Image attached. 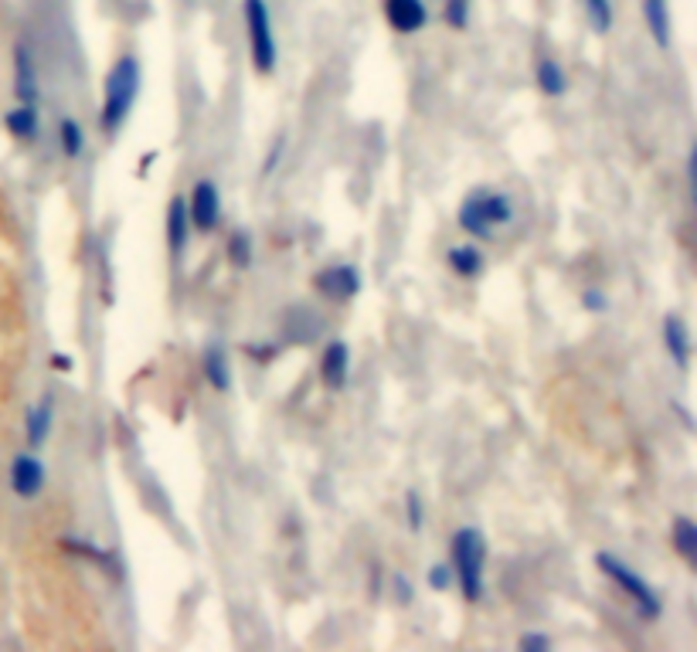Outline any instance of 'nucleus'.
I'll list each match as a JSON object with an SVG mask.
<instances>
[{
	"instance_id": "obj_7",
	"label": "nucleus",
	"mask_w": 697,
	"mask_h": 652,
	"mask_svg": "<svg viewBox=\"0 0 697 652\" xmlns=\"http://www.w3.org/2000/svg\"><path fill=\"white\" fill-rule=\"evenodd\" d=\"M314 289L320 296H327L330 302H344V299H355L361 292V276H358L355 266H330V269L314 276Z\"/></svg>"
},
{
	"instance_id": "obj_3",
	"label": "nucleus",
	"mask_w": 697,
	"mask_h": 652,
	"mask_svg": "<svg viewBox=\"0 0 697 652\" xmlns=\"http://www.w3.org/2000/svg\"><path fill=\"white\" fill-rule=\"evenodd\" d=\"M510 217H514V204L507 194L473 191L460 204V228L473 238H494L500 225H510Z\"/></svg>"
},
{
	"instance_id": "obj_12",
	"label": "nucleus",
	"mask_w": 697,
	"mask_h": 652,
	"mask_svg": "<svg viewBox=\"0 0 697 652\" xmlns=\"http://www.w3.org/2000/svg\"><path fill=\"white\" fill-rule=\"evenodd\" d=\"M188 232H191V217H188L184 197H170V204H167V245H170L173 255L184 252Z\"/></svg>"
},
{
	"instance_id": "obj_16",
	"label": "nucleus",
	"mask_w": 697,
	"mask_h": 652,
	"mask_svg": "<svg viewBox=\"0 0 697 652\" xmlns=\"http://www.w3.org/2000/svg\"><path fill=\"white\" fill-rule=\"evenodd\" d=\"M446 258H450V269L463 279H473L484 272V255L476 245H453Z\"/></svg>"
},
{
	"instance_id": "obj_28",
	"label": "nucleus",
	"mask_w": 697,
	"mask_h": 652,
	"mask_svg": "<svg viewBox=\"0 0 697 652\" xmlns=\"http://www.w3.org/2000/svg\"><path fill=\"white\" fill-rule=\"evenodd\" d=\"M517 645H520V649H551V639L541 635V632H528V635H520Z\"/></svg>"
},
{
	"instance_id": "obj_1",
	"label": "nucleus",
	"mask_w": 697,
	"mask_h": 652,
	"mask_svg": "<svg viewBox=\"0 0 697 652\" xmlns=\"http://www.w3.org/2000/svg\"><path fill=\"white\" fill-rule=\"evenodd\" d=\"M140 82H144V68L134 55L116 58V65L106 72L103 82V109H99V122L109 137L119 133V126L126 122L129 109H134L137 96H140Z\"/></svg>"
},
{
	"instance_id": "obj_25",
	"label": "nucleus",
	"mask_w": 697,
	"mask_h": 652,
	"mask_svg": "<svg viewBox=\"0 0 697 652\" xmlns=\"http://www.w3.org/2000/svg\"><path fill=\"white\" fill-rule=\"evenodd\" d=\"M429 588L432 591H450L453 588V564H435L429 571Z\"/></svg>"
},
{
	"instance_id": "obj_2",
	"label": "nucleus",
	"mask_w": 697,
	"mask_h": 652,
	"mask_svg": "<svg viewBox=\"0 0 697 652\" xmlns=\"http://www.w3.org/2000/svg\"><path fill=\"white\" fill-rule=\"evenodd\" d=\"M453 554V578L466 601L484 598V564H487V541L476 527H460L450 541Z\"/></svg>"
},
{
	"instance_id": "obj_6",
	"label": "nucleus",
	"mask_w": 697,
	"mask_h": 652,
	"mask_svg": "<svg viewBox=\"0 0 697 652\" xmlns=\"http://www.w3.org/2000/svg\"><path fill=\"white\" fill-rule=\"evenodd\" d=\"M188 217L198 232H211L222 222V194L211 181H198L191 191V204H188Z\"/></svg>"
},
{
	"instance_id": "obj_10",
	"label": "nucleus",
	"mask_w": 697,
	"mask_h": 652,
	"mask_svg": "<svg viewBox=\"0 0 697 652\" xmlns=\"http://www.w3.org/2000/svg\"><path fill=\"white\" fill-rule=\"evenodd\" d=\"M347 371H351V351H347L344 340H330L320 357V377L327 381V387L337 391L347 384Z\"/></svg>"
},
{
	"instance_id": "obj_4",
	"label": "nucleus",
	"mask_w": 697,
	"mask_h": 652,
	"mask_svg": "<svg viewBox=\"0 0 697 652\" xmlns=\"http://www.w3.org/2000/svg\"><path fill=\"white\" fill-rule=\"evenodd\" d=\"M245 11V28H249V49H252V65L258 75L276 72V34H273V14L266 0H242Z\"/></svg>"
},
{
	"instance_id": "obj_20",
	"label": "nucleus",
	"mask_w": 697,
	"mask_h": 652,
	"mask_svg": "<svg viewBox=\"0 0 697 652\" xmlns=\"http://www.w3.org/2000/svg\"><path fill=\"white\" fill-rule=\"evenodd\" d=\"M670 544H674V551H677L687 564L697 560V527H694V520H690V516H677V520H674Z\"/></svg>"
},
{
	"instance_id": "obj_13",
	"label": "nucleus",
	"mask_w": 697,
	"mask_h": 652,
	"mask_svg": "<svg viewBox=\"0 0 697 652\" xmlns=\"http://www.w3.org/2000/svg\"><path fill=\"white\" fill-rule=\"evenodd\" d=\"M643 8V21L657 41V49H670V4L667 0H640Z\"/></svg>"
},
{
	"instance_id": "obj_14",
	"label": "nucleus",
	"mask_w": 697,
	"mask_h": 652,
	"mask_svg": "<svg viewBox=\"0 0 697 652\" xmlns=\"http://www.w3.org/2000/svg\"><path fill=\"white\" fill-rule=\"evenodd\" d=\"M204 377L214 391H222V395L232 387V364L222 343H211L204 351Z\"/></svg>"
},
{
	"instance_id": "obj_11",
	"label": "nucleus",
	"mask_w": 697,
	"mask_h": 652,
	"mask_svg": "<svg viewBox=\"0 0 697 652\" xmlns=\"http://www.w3.org/2000/svg\"><path fill=\"white\" fill-rule=\"evenodd\" d=\"M14 93H18V103H31V106L38 103V68L28 45L14 49Z\"/></svg>"
},
{
	"instance_id": "obj_18",
	"label": "nucleus",
	"mask_w": 697,
	"mask_h": 652,
	"mask_svg": "<svg viewBox=\"0 0 697 652\" xmlns=\"http://www.w3.org/2000/svg\"><path fill=\"white\" fill-rule=\"evenodd\" d=\"M4 122H8V129H11V133H14L18 140L31 143V140L38 137V106L18 103V106L4 116Z\"/></svg>"
},
{
	"instance_id": "obj_17",
	"label": "nucleus",
	"mask_w": 697,
	"mask_h": 652,
	"mask_svg": "<svg viewBox=\"0 0 697 652\" xmlns=\"http://www.w3.org/2000/svg\"><path fill=\"white\" fill-rule=\"evenodd\" d=\"M535 82H538V89L551 99L564 96V89H569V78H564V68L555 62V58H541L538 68H535Z\"/></svg>"
},
{
	"instance_id": "obj_5",
	"label": "nucleus",
	"mask_w": 697,
	"mask_h": 652,
	"mask_svg": "<svg viewBox=\"0 0 697 652\" xmlns=\"http://www.w3.org/2000/svg\"><path fill=\"white\" fill-rule=\"evenodd\" d=\"M595 564H599L602 575H605L609 581H616V585L626 591V598L636 605V612H640L643 619H661L664 605H661L657 591H653V588L643 581V575H636L626 560H620V557H613V554H599Z\"/></svg>"
},
{
	"instance_id": "obj_15",
	"label": "nucleus",
	"mask_w": 697,
	"mask_h": 652,
	"mask_svg": "<svg viewBox=\"0 0 697 652\" xmlns=\"http://www.w3.org/2000/svg\"><path fill=\"white\" fill-rule=\"evenodd\" d=\"M664 346H667V354L674 357L677 367H687V361H690V333H687L680 317H667L664 320Z\"/></svg>"
},
{
	"instance_id": "obj_9",
	"label": "nucleus",
	"mask_w": 697,
	"mask_h": 652,
	"mask_svg": "<svg viewBox=\"0 0 697 652\" xmlns=\"http://www.w3.org/2000/svg\"><path fill=\"white\" fill-rule=\"evenodd\" d=\"M384 21L399 34H415L429 24L425 0H384Z\"/></svg>"
},
{
	"instance_id": "obj_27",
	"label": "nucleus",
	"mask_w": 697,
	"mask_h": 652,
	"mask_svg": "<svg viewBox=\"0 0 697 652\" xmlns=\"http://www.w3.org/2000/svg\"><path fill=\"white\" fill-rule=\"evenodd\" d=\"M582 302H585V310H592V313H605V310H609V302H605V296H602L599 289H589V292L582 296Z\"/></svg>"
},
{
	"instance_id": "obj_22",
	"label": "nucleus",
	"mask_w": 697,
	"mask_h": 652,
	"mask_svg": "<svg viewBox=\"0 0 697 652\" xmlns=\"http://www.w3.org/2000/svg\"><path fill=\"white\" fill-rule=\"evenodd\" d=\"M252 235L242 228V232H235L232 238H229V258H232V266L235 269H249L252 266Z\"/></svg>"
},
{
	"instance_id": "obj_21",
	"label": "nucleus",
	"mask_w": 697,
	"mask_h": 652,
	"mask_svg": "<svg viewBox=\"0 0 697 652\" xmlns=\"http://www.w3.org/2000/svg\"><path fill=\"white\" fill-rule=\"evenodd\" d=\"M59 140H62V153H65L68 160H78V157H82V150H85V133H82L78 119H72V116L62 119V126H59Z\"/></svg>"
},
{
	"instance_id": "obj_24",
	"label": "nucleus",
	"mask_w": 697,
	"mask_h": 652,
	"mask_svg": "<svg viewBox=\"0 0 697 652\" xmlns=\"http://www.w3.org/2000/svg\"><path fill=\"white\" fill-rule=\"evenodd\" d=\"M443 21L450 28H456V31H466V24H469V0H446Z\"/></svg>"
},
{
	"instance_id": "obj_26",
	"label": "nucleus",
	"mask_w": 697,
	"mask_h": 652,
	"mask_svg": "<svg viewBox=\"0 0 697 652\" xmlns=\"http://www.w3.org/2000/svg\"><path fill=\"white\" fill-rule=\"evenodd\" d=\"M405 510H409V527L419 534V531H422V500H419L415 490L405 493Z\"/></svg>"
},
{
	"instance_id": "obj_19",
	"label": "nucleus",
	"mask_w": 697,
	"mask_h": 652,
	"mask_svg": "<svg viewBox=\"0 0 697 652\" xmlns=\"http://www.w3.org/2000/svg\"><path fill=\"white\" fill-rule=\"evenodd\" d=\"M52 415H55L52 398H45V402L34 405V408L28 411V446H31V449H38L41 442L49 439V431H52Z\"/></svg>"
},
{
	"instance_id": "obj_8",
	"label": "nucleus",
	"mask_w": 697,
	"mask_h": 652,
	"mask_svg": "<svg viewBox=\"0 0 697 652\" xmlns=\"http://www.w3.org/2000/svg\"><path fill=\"white\" fill-rule=\"evenodd\" d=\"M45 480H49V472H45V462H41L38 456L21 452L14 459V466H11V490L21 500H34L41 490H45Z\"/></svg>"
},
{
	"instance_id": "obj_31",
	"label": "nucleus",
	"mask_w": 697,
	"mask_h": 652,
	"mask_svg": "<svg viewBox=\"0 0 697 652\" xmlns=\"http://www.w3.org/2000/svg\"><path fill=\"white\" fill-rule=\"evenodd\" d=\"M52 364H55L59 371H72V361H68V357H62V354H59V357H55Z\"/></svg>"
},
{
	"instance_id": "obj_30",
	"label": "nucleus",
	"mask_w": 697,
	"mask_h": 652,
	"mask_svg": "<svg viewBox=\"0 0 697 652\" xmlns=\"http://www.w3.org/2000/svg\"><path fill=\"white\" fill-rule=\"evenodd\" d=\"M395 591H402V601H412V585L405 575H395Z\"/></svg>"
},
{
	"instance_id": "obj_29",
	"label": "nucleus",
	"mask_w": 697,
	"mask_h": 652,
	"mask_svg": "<svg viewBox=\"0 0 697 652\" xmlns=\"http://www.w3.org/2000/svg\"><path fill=\"white\" fill-rule=\"evenodd\" d=\"M279 157H283V137H279V140L273 143V150H270V160H266V170H263V173H266V178H270V173H273V170L279 167Z\"/></svg>"
},
{
	"instance_id": "obj_23",
	"label": "nucleus",
	"mask_w": 697,
	"mask_h": 652,
	"mask_svg": "<svg viewBox=\"0 0 697 652\" xmlns=\"http://www.w3.org/2000/svg\"><path fill=\"white\" fill-rule=\"evenodd\" d=\"M585 11H589V21L599 34H605L609 28H613V0H585Z\"/></svg>"
}]
</instances>
